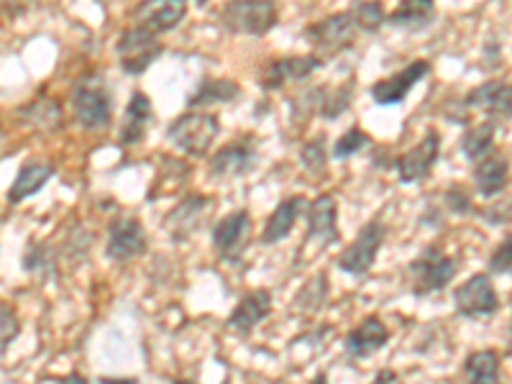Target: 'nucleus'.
Returning <instances> with one entry per match:
<instances>
[{
    "label": "nucleus",
    "mask_w": 512,
    "mask_h": 384,
    "mask_svg": "<svg viewBox=\"0 0 512 384\" xmlns=\"http://www.w3.org/2000/svg\"><path fill=\"white\" fill-rule=\"evenodd\" d=\"M72 111L82 128L98 131L111 123L113 116V95L108 82L100 72H88L72 85Z\"/></svg>",
    "instance_id": "obj_1"
},
{
    "label": "nucleus",
    "mask_w": 512,
    "mask_h": 384,
    "mask_svg": "<svg viewBox=\"0 0 512 384\" xmlns=\"http://www.w3.org/2000/svg\"><path fill=\"white\" fill-rule=\"evenodd\" d=\"M218 134H221V121H218V116L198 111L182 113L167 128L169 144H175L182 154L195 159L205 157L213 149Z\"/></svg>",
    "instance_id": "obj_2"
},
{
    "label": "nucleus",
    "mask_w": 512,
    "mask_h": 384,
    "mask_svg": "<svg viewBox=\"0 0 512 384\" xmlns=\"http://www.w3.org/2000/svg\"><path fill=\"white\" fill-rule=\"evenodd\" d=\"M218 18L228 34L267 36L280 21V11L274 0H228Z\"/></svg>",
    "instance_id": "obj_3"
},
{
    "label": "nucleus",
    "mask_w": 512,
    "mask_h": 384,
    "mask_svg": "<svg viewBox=\"0 0 512 384\" xmlns=\"http://www.w3.org/2000/svg\"><path fill=\"white\" fill-rule=\"evenodd\" d=\"M410 274H413V292L418 297H428L433 292L446 290L456 277L459 262L454 256L443 254L441 246L431 244L425 246L423 254L410 262Z\"/></svg>",
    "instance_id": "obj_4"
},
{
    "label": "nucleus",
    "mask_w": 512,
    "mask_h": 384,
    "mask_svg": "<svg viewBox=\"0 0 512 384\" xmlns=\"http://www.w3.org/2000/svg\"><path fill=\"white\" fill-rule=\"evenodd\" d=\"M384 239H387V226H384L382 218H372L359 228L356 239L338 254L336 267L349 277H364L377 262Z\"/></svg>",
    "instance_id": "obj_5"
},
{
    "label": "nucleus",
    "mask_w": 512,
    "mask_h": 384,
    "mask_svg": "<svg viewBox=\"0 0 512 384\" xmlns=\"http://www.w3.org/2000/svg\"><path fill=\"white\" fill-rule=\"evenodd\" d=\"M164 47L159 44V36L152 31L131 26L123 31L116 41V57L121 70L128 77H141L159 57H162Z\"/></svg>",
    "instance_id": "obj_6"
},
{
    "label": "nucleus",
    "mask_w": 512,
    "mask_h": 384,
    "mask_svg": "<svg viewBox=\"0 0 512 384\" xmlns=\"http://www.w3.org/2000/svg\"><path fill=\"white\" fill-rule=\"evenodd\" d=\"M356 34H359V26L354 21V13H333V16H326L323 21H315V24L305 26V39H308L310 47L315 52L326 57H336V54L346 52V49L354 44Z\"/></svg>",
    "instance_id": "obj_7"
},
{
    "label": "nucleus",
    "mask_w": 512,
    "mask_h": 384,
    "mask_svg": "<svg viewBox=\"0 0 512 384\" xmlns=\"http://www.w3.org/2000/svg\"><path fill=\"white\" fill-rule=\"evenodd\" d=\"M213 249H216L218 259L226 264H239L244 259V251L251 241V216L249 210H233L226 218L213 226L210 233Z\"/></svg>",
    "instance_id": "obj_8"
},
{
    "label": "nucleus",
    "mask_w": 512,
    "mask_h": 384,
    "mask_svg": "<svg viewBox=\"0 0 512 384\" xmlns=\"http://www.w3.org/2000/svg\"><path fill=\"white\" fill-rule=\"evenodd\" d=\"M454 310L459 318H489L500 310V297L487 272L472 274L469 280L454 290Z\"/></svg>",
    "instance_id": "obj_9"
},
{
    "label": "nucleus",
    "mask_w": 512,
    "mask_h": 384,
    "mask_svg": "<svg viewBox=\"0 0 512 384\" xmlns=\"http://www.w3.org/2000/svg\"><path fill=\"white\" fill-rule=\"evenodd\" d=\"M149 249V239L141 226L139 218L134 216H116L108 226V246L105 256L113 262H128L136 256H144Z\"/></svg>",
    "instance_id": "obj_10"
},
{
    "label": "nucleus",
    "mask_w": 512,
    "mask_h": 384,
    "mask_svg": "<svg viewBox=\"0 0 512 384\" xmlns=\"http://www.w3.org/2000/svg\"><path fill=\"white\" fill-rule=\"evenodd\" d=\"M428 75H431V62L428 59H415V62H410L408 67H402L395 75L374 82L369 95H372V100L377 105H400L408 100L410 90Z\"/></svg>",
    "instance_id": "obj_11"
},
{
    "label": "nucleus",
    "mask_w": 512,
    "mask_h": 384,
    "mask_svg": "<svg viewBox=\"0 0 512 384\" xmlns=\"http://www.w3.org/2000/svg\"><path fill=\"white\" fill-rule=\"evenodd\" d=\"M187 16V0H141L131 13V24L152 34L177 29Z\"/></svg>",
    "instance_id": "obj_12"
},
{
    "label": "nucleus",
    "mask_w": 512,
    "mask_h": 384,
    "mask_svg": "<svg viewBox=\"0 0 512 384\" xmlns=\"http://www.w3.org/2000/svg\"><path fill=\"white\" fill-rule=\"evenodd\" d=\"M438 154H441V136H438V131L431 128V131L423 136L420 144H415L410 152H405L395 162L397 180H400L402 185L423 182L425 177L431 175L433 164L438 162Z\"/></svg>",
    "instance_id": "obj_13"
},
{
    "label": "nucleus",
    "mask_w": 512,
    "mask_h": 384,
    "mask_svg": "<svg viewBox=\"0 0 512 384\" xmlns=\"http://www.w3.org/2000/svg\"><path fill=\"white\" fill-rule=\"evenodd\" d=\"M323 64H326V59L318 57V54H292V57L274 59L262 72V88L280 90L287 82H303L313 72H318Z\"/></svg>",
    "instance_id": "obj_14"
},
{
    "label": "nucleus",
    "mask_w": 512,
    "mask_h": 384,
    "mask_svg": "<svg viewBox=\"0 0 512 384\" xmlns=\"http://www.w3.org/2000/svg\"><path fill=\"white\" fill-rule=\"evenodd\" d=\"M213 205V198H205V195H198L192 192L187 198H182L175 208L169 210L164 216V231L169 233L172 241H187L192 233L198 231L205 221V213Z\"/></svg>",
    "instance_id": "obj_15"
},
{
    "label": "nucleus",
    "mask_w": 512,
    "mask_h": 384,
    "mask_svg": "<svg viewBox=\"0 0 512 384\" xmlns=\"http://www.w3.org/2000/svg\"><path fill=\"white\" fill-rule=\"evenodd\" d=\"M387 344H390V328L384 326V320L379 315H367L344 338V349L349 359H369Z\"/></svg>",
    "instance_id": "obj_16"
},
{
    "label": "nucleus",
    "mask_w": 512,
    "mask_h": 384,
    "mask_svg": "<svg viewBox=\"0 0 512 384\" xmlns=\"http://www.w3.org/2000/svg\"><path fill=\"white\" fill-rule=\"evenodd\" d=\"M272 315V292L259 287V290H249L241 297L236 308L228 315L226 326L231 331L241 333V336H251L256 326H262L264 320Z\"/></svg>",
    "instance_id": "obj_17"
},
{
    "label": "nucleus",
    "mask_w": 512,
    "mask_h": 384,
    "mask_svg": "<svg viewBox=\"0 0 512 384\" xmlns=\"http://www.w3.org/2000/svg\"><path fill=\"white\" fill-rule=\"evenodd\" d=\"M461 103L474 111H484L492 121H510L512 118V85L502 80H489L472 93L466 95Z\"/></svg>",
    "instance_id": "obj_18"
},
{
    "label": "nucleus",
    "mask_w": 512,
    "mask_h": 384,
    "mask_svg": "<svg viewBox=\"0 0 512 384\" xmlns=\"http://www.w3.org/2000/svg\"><path fill=\"white\" fill-rule=\"evenodd\" d=\"M308 218V239L318 246H331L338 241V203L331 192H323L305 210Z\"/></svg>",
    "instance_id": "obj_19"
},
{
    "label": "nucleus",
    "mask_w": 512,
    "mask_h": 384,
    "mask_svg": "<svg viewBox=\"0 0 512 384\" xmlns=\"http://www.w3.org/2000/svg\"><path fill=\"white\" fill-rule=\"evenodd\" d=\"M256 164V149L246 139L231 141L216 152V157L210 159L208 169L213 180H228V177H241L251 172Z\"/></svg>",
    "instance_id": "obj_20"
},
{
    "label": "nucleus",
    "mask_w": 512,
    "mask_h": 384,
    "mask_svg": "<svg viewBox=\"0 0 512 384\" xmlns=\"http://www.w3.org/2000/svg\"><path fill=\"white\" fill-rule=\"evenodd\" d=\"M154 121V105L149 100V95L136 90L128 100L126 111H123V121H121V131H118V139H121L123 146H134L141 144L152 126Z\"/></svg>",
    "instance_id": "obj_21"
},
{
    "label": "nucleus",
    "mask_w": 512,
    "mask_h": 384,
    "mask_svg": "<svg viewBox=\"0 0 512 384\" xmlns=\"http://www.w3.org/2000/svg\"><path fill=\"white\" fill-rule=\"evenodd\" d=\"M305 210H308V203H305V198H300V195H297V198L282 200V203L272 210V216L267 218V223H264L262 244L274 246L280 244V241H285L292 233V228H295L297 218L303 216Z\"/></svg>",
    "instance_id": "obj_22"
},
{
    "label": "nucleus",
    "mask_w": 512,
    "mask_h": 384,
    "mask_svg": "<svg viewBox=\"0 0 512 384\" xmlns=\"http://www.w3.org/2000/svg\"><path fill=\"white\" fill-rule=\"evenodd\" d=\"M300 105L313 111L315 116L326 118V121H336L344 116L351 105V90L349 88H310L308 93L300 98Z\"/></svg>",
    "instance_id": "obj_23"
},
{
    "label": "nucleus",
    "mask_w": 512,
    "mask_h": 384,
    "mask_svg": "<svg viewBox=\"0 0 512 384\" xmlns=\"http://www.w3.org/2000/svg\"><path fill=\"white\" fill-rule=\"evenodd\" d=\"M54 177V167L49 162H26L24 167L18 169L16 180L8 187L6 200L11 205H21L24 200L34 198L41 187L47 185Z\"/></svg>",
    "instance_id": "obj_24"
},
{
    "label": "nucleus",
    "mask_w": 512,
    "mask_h": 384,
    "mask_svg": "<svg viewBox=\"0 0 512 384\" xmlns=\"http://www.w3.org/2000/svg\"><path fill=\"white\" fill-rule=\"evenodd\" d=\"M433 21H436V0H402L387 16V24L402 31H423Z\"/></svg>",
    "instance_id": "obj_25"
},
{
    "label": "nucleus",
    "mask_w": 512,
    "mask_h": 384,
    "mask_svg": "<svg viewBox=\"0 0 512 384\" xmlns=\"http://www.w3.org/2000/svg\"><path fill=\"white\" fill-rule=\"evenodd\" d=\"M507 182H510V164L500 154H489L482 162H477L474 169V185H477L482 198H497L500 192H505Z\"/></svg>",
    "instance_id": "obj_26"
},
{
    "label": "nucleus",
    "mask_w": 512,
    "mask_h": 384,
    "mask_svg": "<svg viewBox=\"0 0 512 384\" xmlns=\"http://www.w3.org/2000/svg\"><path fill=\"white\" fill-rule=\"evenodd\" d=\"M24 272L34 274L41 282H57L59 280V254L47 241H29L21 259Z\"/></svg>",
    "instance_id": "obj_27"
},
{
    "label": "nucleus",
    "mask_w": 512,
    "mask_h": 384,
    "mask_svg": "<svg viewBox=\"0 0 512 384\" xmlns=\"http://www.w3.org/2000/svg\"><path fill=\"white\" fill-rule=\"evenodd\" d=\"M241 98V85L226 77H208L198 85V90L187 98V108H205V105L233 103Z\"/></svg>",
    "instance_id": "obj_28"
},
{
    "label": "nucleus",
    "mask_w": 512,
    "mask_h": 384,
    "mask_svg": "<svg viewBox=\"0 0 512 384\" xmlns=\"http://www.w3.org/2000/svg\"><path fill=\"white\" fill-rule=\"evenodd\" d=\"M18 118L24 123H29L31 128L44 131V134H54V131L62 126V108H59V103L54 98L41 95L34 103L21 105V108H18Z\"/></svg>",
    "instance_id": "obj_29"
},
{
    "label": "nucleus",
    "mask_w": 512,
    "mask_h": 384,
    "mask_svg": "<svg viewBox=\"0 0 512 384\" xmlns=\"http://www.w3.org/2000/svg\"><path fill=\"white\" fill-rule=\"evenodd\" d=\"M500 354L495 349H482L466 356V384H500Z\"/></svg>",
    "instance_id": "obj_30"
},
{
    "label": "nucleus",
    "mask_w": 512,
    "mask_h": 384,
    "mask_svg": "<svg viewBox=\"0 0 512 384\" xmlns=\"http://www.w3.org/2000/svg\"><path fill=\"white\" fill-rule=\"evenodd\" d=\"M328 295H331V285H328L326 272H318L313 274V277L300 287V290H297L292 308L300 310L303 315H315L326 308Z\"/></svg>",
    "instance_id": "obj_31"
},
{
    "label": "nucleus",
    "mask_w": 512,
    "mask_h": 384,
    "mask_svg": "<svg viewBox=\"0 0 512 384\" xmlns=\"http://www.w3.org/2000/svg\"><path fill=\"white\" fill-rule=\"evenodd\" d=\"M492 146H495V121H484L464 131L459 149L469 162H482L492 154Z\"/></svg>",
    "instance_id": "obj_32"
},
{
    "label": "nucleus",
    "mask_w": 512,
    "mask_h": 384,
    "mask_svg": "<svg viewBox=\"0 0 512 384\" xmlns=\"http://www.w3.org/2000/svg\"><path fill=\"white\" fill-rule=\"evenodd\" d=\"M351 13H354V21L359 26V31H364V34H374L387 21V13H384V6L379 0H359L351 8Z\"/></svg>",
    "instance_id": "obj_33"
},
{
    "label": "nucleus",
    "mask_w": 512,
    "mask_h": 384,
    "mask_svg": "<svg viewBox=\"0 0 512 384\" xmlns=\"http://www.w3.org/2000/svg\"><path fill=\"white\" fill-rule=\"evenodd\" d=\"M300 164H303L305 172H310L313 177L326 175V169H328L326 136H318V139H310L308 144H303V149H300Z\"/></svg>",
    "instance_id": "obj_34"
},
{
    "label": "nucleus",
    "mask_w": 512,
    "mask_h": 384,
    "mask_svg": "<svg viewBox=\"0 0 512 384\" xmlns=\"http://www.w3.org/2000/svg\"><path fill=\"white\" fill-rule=\"evenodd\" d=\"M369 144H372V139H369L367 131L359 126H351V128H346L344 134L338 136V141L333 144L331 157L333 159H349V157H354V154L364 152Z\"/></svg>",
    "instance_id": "obj_35"
},
{
    "label": "nucleus",
    "mask_w": 512,
    "mask_h": 384,
    "mask_svg": "<svg viewBox=\"0 0 512 384\" xmlns=\"http://www.w3.org/2000/svg\"><path fill=\"white\" fill-rule=\"evenodd\" d=\"M18 333H21V323H18L16 310L3 303V308H0V354H8V349H11Z\"/></svg>",
    "instance_id": "obj_36"
},
{
    "label": "nucleus",
    "mask_w": 512,
    "mask_h": 384,
    "mask_svg": "<svg viewBox=\"0 0 512 384\" xmlns=\"http://www.w3.org/2000/svg\"><path fill=\"white\" fill-rule=\"evenodd\" d=\"M487 269H489V274H510L512 272V233L510 236H505V239L495 246V251L489 254Z\"/></svg>",
    "instance_id": "obj_37"
},
{
    "label": "nucleus",
    "mask_w": 512,
    "mask_h": 384,
    "mask_svg": "<svg viewBox=\"0 0 512 384\" xmlns=\"http://www.w3.org/2000/svg\"><path fill=\"white\" fill-rule=\"evenodd\" d=\"M443 205H446L448 213H454V216H469V213L474 210L469 192L459 185H451L446 192H443Z\"/></svg>",
    "instance_id": "obj_38"
},
{
    "label": "nucleus",
    "mask_w": 512,
    "mask_h": 384,
    "mask_svg": "<svg viewBox=\"0 0 512 384\" xmlns=\"http://www.w3.org/2000/svg\"><path fill=\"white\" fill-rule=\"evenodd\" d=\"M90 233H85V231H75V233H70V236H67V239H64V244H62V251H64V256H67V259H70V262H82V259H85V254H88V249H90Z\"/></svg>",
    "instance_id": "obj_39"
},
{
    "label": "nucleus",
    "mask_w": 512,
    "mask_h": 384,
    "mask_svg": "<svg viewBox=\"0 0 512 384\" xmlns=\"http://www.w3.org/2000/svg\"><path fill=\"white\" fill-rule=\"evenodd\" d=\"M36 0H3V6H6L8 16H18V13H26L31 11Z\"/></svg>",
    "instance_id": "obj_40"
},
{
    "label": "nucleus",
    "mask_w": 512,
    "mask_h": 384,
    "mask_svg": "<svg viewBox=\"0 0 512 384\" xmlns=\"http://www.w3.org/2000/svg\"><path fill=\"white\" fill-rule=\"evenodd\" d=\"M395 382H397L395 369H382V372L374 374V379L369 384H395Z\"/></svg>",
    "instance_id": "obj_41"
},
{
    "label": "nucleus",
    "mask_w": 512,
    "mask_h": 384,
    "mask_svg": "<svg viewBox=\"0 0 512 384\" xmlns=\"http://www.w3.org/2000/svg\"><path fill=\"white\" fill-rule=\"evenodd\" d=\"M98 384H139L136 377H98Z\"/></svg>",
    "instance_id": "obj_42"
},
{
    "label": "nucleus",
    "mask_w": 512,
    "mask_h": 384,
    "mask_svg": "<svg viewBox=\"0 0 512 384\" xmlns=\"http://www.w3.org/2000/svg\"><path fill=\"white\" fill-rule=\"evenodd\" d=\"M308 384H328V374L326 372H318L313 379H310Z\"/></svg>",
    "instance_id": "obj_43"
},
{
    "label": "nucleus",
    "mask_w": 512,
    "mask_h": 384,
    "mask_svg": "<svg viewBox=\"0 0 512 384\" xmlns=\"http://www.w3.org/2000/svg\"><path fill=\"white\" fill-rule=\"evenodd\" d=\"M172 384H198V382H192V379H175Z\"/></svg>",
    "instance_id": "obj_44"
},
{
    "label": "nucleus",
    "mask_w": 512,
    "mask_h": 384,
    "mask_svg": "<svg viewBox=\"0 0 512 384\" xmlns=\"http://www.w3.org/2000/svg\"><path fill=\"white\" fill-rule=\"evenodd\" d=\"M507 354L512 356V323H510V349H507Z\"/></svg>",
    "instance_id": "obj_45"
},
{
    "label": "nucleus",
    "mask_w": 512,
    "mask_h": 384,
    "mask_svg": "<svg viewBox=\"0 0 512 384\" xmlns=\"http://www.w3.org/2000/svg\"><path fill=\"white\" fill-rule=\"evenodd\" d=\"M221 384H231V382H228V379H223V382Z\"/></svg>",
    "instance_id": "obj_46"
},
{
    "label": "nucleus",
    "mask_w": 512,
    "mask_h": 384,
    "mask_svg": "<svg viewBox=\"0 0 512 384\" xmlns=\"http://www.w3.org/2000/svg\"><path fill=\"white\" fill-rule=\"evenodd\" d=\"M274 384H287V382H274Z\"/></svg>",
    "instance_id": "obj_47"
},
{
    "label": "nucleus",
    "mask_w": 512,
    "mask_h": 384,
    "mask_svg": "<svg viewBox=\"0 0 512 384\" xmlns=\"http://www.w3.org/2000/svg\"><path fill=\"white\" fill-rule=\"evenodd\" d=\"M198 3H205V0H198Z\"/></svg>",
    "instance_id": "obj_48"
}]
</instances>
